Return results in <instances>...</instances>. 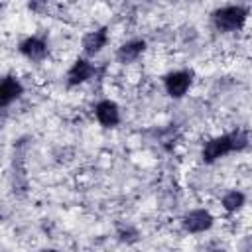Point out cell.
Here are the masks:
<instances>
[{
	"mask_svg": "<svg viewBox=\"0 0 252 252\" xmlns=\"http://www.w3.org/2000/svg\"><path fill=\"white\" fill-rule=\"evenodd\" d=\"M20 51H22L26 57L37 61V59H43V57H45L47 47H45V43H43L41 39H37V37H28L26 41L20 43Z\"/></svg>",
	"mask_w": 252,
	"mask_h": 252,
	"instance_id": "6",
	"label": "cell"
},
{
	"mask_svg": "<svg viewBox=\"0 0 252 252\" xmlns=\"http://www.w3.org/2000/svg\"><path fill=\"white\" fill-rule=\"evenodd\" d=\"M20 94H22V85L14 77H6L2 81V87H0V102L6 106L10 100H14Z\"/></svg>",
	"mask_w": 252,
	"mask_h": 252,
	"instance_id": "8",
	"label": "cell"
},
{
	"mask_svg": "<svg viewBox=\"0 0 252 252\" xmlns=\"http://www.w3.org/2000/svg\"><path fill=\"white\" fill-rule=\"evenodd\" d=\"M234 150V142H232V136H219V138H213L205 144L203 148V159L205 161H215L219 159L220 156L228 154Z\"/></svg>",
	"mask_w": 252,
	"mask_h": 252,
	"instance_id": "2",
	"label": "cell"
},
{
	"mask_svg": "<svg viewBox=\"0 0 252 252\" xmlns=\"http://www.w3.org/2000/svg\"><path fill=\"white\" fill-rule=\"evenodd\" d=\"M96 118L102 126H114L118 122V106L112 100H102L96 104Z\"/></svg>",
	"mask_w": 252,
	"mask_h": 252,
	"instance_id": "5",
	"label": "cell"
},
{
	"mask_svg": "<svg viewBox=\"0 0 252 252\" xmlns=\"http://www.w3.org/2000/svg\"><path fill=\"white\" fill-rule=\"evenodd\" d=\"M244 20H246V10H242L240 6H226L213 14L215 26L222 32H232V30L240 28L244 24Z\"/></svg>",
	"mask_w": 252,
	"mask_h": 252,
	"instance_id": "1",
	"label": "cell"
},
{
	"mask_svg": "<svg viewBox=\"0 0 252 252\" xmlns=\"http://www.w3.org/2000/svg\"><path fill=\"white\" fill-rule=\"evenodd\" d=\"M242 203H244V195H242L240 191H230V193H226L224 199H222V207H224L228 213L240 209Z\"/></svg>",
	"mask_w": 252,
	"mask_h": 252,
	"instance_id": "11",
	"label": "cell"
},
{
	"mask_svg": "<svg viewBox=\"0 0 252 252\" xmlns=\"http://www.w3.org/2000/svg\"><path fill=\"white\" fill-rule=\"evenodd\" d=\"M106 43V30H98V32H91L89 35H85L83 39V47L87 53H96L104 47Z\"/></svg>",
	"mask_w": 252,
	"mask_h": 252,
	"instance_id": "9",
	"label": "cell"
},
{
	"mask_svg": "<svg viewBox=\"0 0 252 252\" xmlns=\"http://www.w3.org/2000/svg\"><path fill=\"white\" fill-rule=\"evenodd\" d=\"M189 85H191V75L185 73V71L169 73V75L165 77V91H167L169 96H175V98L183 96V94L187 93Z\"/></svg>",
	"mask_w": 252,
	"mask_h": 252,
	"instance_id": "3",
	"label": "cell"
},
{
	"mask_svg": "<svg viewBox=\"0 0 252 252\" xmlns=\"http://www.w3.org/2000/svg\"><path fill=\"white\" fill-rule=\"evenodd\" d=\"M93 65L85 59H77L73 63V67L69 69V83L71 85H79V83H85L91 75H93Z\"/></svg>",
	"mask_w": 252,
	"mask_h": 252,
	"instance_id": "7",
	"label": "cell"
},
{
	"mask_svg": "<svg viewBox=\"0 0 252 252\" xmlns=\"http://www.w3.org/2000/svg\"><path fill=\"white\" fill-rule=\"evenodd\" d=\"M146 43L144 41H130V43H124L120 49H118V59L122 63H128V61H134L142 51H144Z\"/></svg>",
	"mask_w": 252,
	"mask_h": 252,
	"instance_id": "10",
	"label": "cell"
},
{
	"mask_svg": "<svg viewBox=\"0 0 252 252\" xmlns=\"http://www.w3.org/2000/svg\"><path fill=\"white\" fill-rule=\"evenodd\" d=\"M213 224V217L209 211H203V209H197V211H191L183 217V226L189 230V232H203L207 230L209 226Z\"/></svg>",
	"mask_w": 252,
	"mask_h": 252,
	"instance_id": "4",
	"label": "cell"
}]
</instances>
